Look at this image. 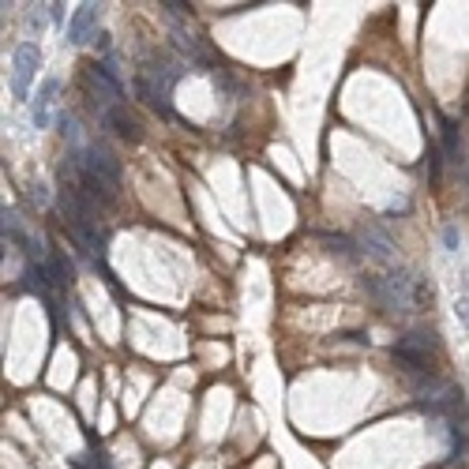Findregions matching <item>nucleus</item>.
Segmentation results:
<instances>
[{"instance_id": "nucleus-1", "label": "nucleus", "mask_w": 469, "mask_h": 469, "mask_svg": "<svg viewBox=\"0 0 469 469\" xmlns=\"http://www.w3.org/2000/svg\"><path fill=\"white\" fill-rule=\"evenodd\" d=\"M364 285H368V293L390 311H416L424 301L432 304V285H421L409 270H390V275L372 278Z\"/></svg>"}, {"instance_id": "nucleus-2", "label": "nucleus", "mask_w": 469, "mask_h": 469, "mask_svg": "<svg viewBox=\"0 0 469 469\" xmlns=\"http://www.w3.org/2000/svg\"><path fill=\"white\" fill-rule=\"evenodd\" d=\"M177 75H180V68H173V64L150 60L147 68H139V75H136V94L147 101L150 109H158L162 116H169V87H173Z\"/></svg>"}, {"instance_id": "nucleus-3", "label": "nucleus", "mask_w": 469, "mask_h": 469, "mask_svg": "<svg viewBox=\"0 0 469 469\" xmlns=\"http://www.w3.org/2000/svg\"><path fill=\"white\" fill-rule=\"evenodd\" d=\"M38 68H42V49H38L34 42H19L16 53H11V94L27 98Z\"/></svg>"}, {"instance_id": "nucleus-4", "label": "nucleus", "mask_w": 469, "mask_h": 469, "mask_svg": "<svg viewBox=\"0 0 469 469\" xmlns=\"http://www.w3.org/2000/svg\"><path fill=\"white\" fill-rule=\"evenodd\" d=\"M98 34V4H79L75 16L68 19V42L72 45H83L87 38Z\"/></svg>"}, {"instance_id": "nucleus-5", "label": "nucleus", "mask_w": 469, "mask_h": 469, "mask_svg": "<svg viewBox=\"0 0 469 469\" xmlns=\"http://www.w3.org/2000/svg\"><path fill=\"white\" fill-rule=\"evenodd\" d=\"M360 255H372V259H380V263H387V259L394 255V241H390L380 226H364V233H360Z\"/></svg>"}, {"instance_id": "nucleus-6", "label": "nucleus", "mask_w": 469, "mask_h": 469, "mask_svg": "<svg viewBox=\"0 0 469 469\" xmlns=\"http://www.w3.org/2000/svg\"><path fill=\"white\" fill-rule=\"evenodd\" d=\"M439 136H443V154H447L451 162H462V128L454 116H439Z\"/></svg>"}, {"instance_id": "nucleus-7", "label": "nucleus", "mask_w": 469, "mask_h": 469, "mask_svg": "<svg viewBox=\"0 0 469 469\" xmlns=\"http://www.w3.org/2000/svg\"><path fill=\"white\" fill-rule=\"evenodd\" d=\"M101 121H106V128H113V136H121V139H128V143H136V139H139V124H136L121 106L106 109V113H101Z\"/></svg>"}, {"instance_id": "nucleus-8", "label": "nucleus", "mask_w": 469, "mask_h": 469, "mask_svg": "<svg viewBox=\"0 0 469 469\" xmlns=\"http://www.w3.org/2000/svg\"><path fill=\"white\" fill-rule=\"evenodd\" d=\"M57 90H60L57 79L42 83V90H38V98H34V128H49V106H53Z\"/></svg>"}, {"instance_id": "nucleus-9", "label": "nucleus", "mask_w": 469, "mask_h": 469, "mask_svg": "<svg viewBox=\"0 0 469 469\" xmlns=\"http://www.w3.org/2000/svg\"><path fill=\"white\" fill-rule=\"evenodd\" d=\"M0 218H4V241H11V244H16V248H23V252H34V248H31L34 241L27 237V229L19 226V214L4 206V214H0Z\"/></svg>"}, {"instance_id": "nucleus-10", "label": "nucleus", "mask_w": 469, "mask_h": 469, "mask_svg": "<svg viewBox=\"0 0 469 469\" xmlns=\"http://www.w3.org/2000/svg\"><path fill=\"white\" fill-rule=\"evenodd\" d=\"M402 346L421 349V353H428V357H432L436 349H439V342H436V334H432V331H409L406 338H402Z\"/></svg>"}, {"instance_id": "nucleus-11", "label": "nucleus", "mask_w": 469, "mask_h": 469, "mask_svg": "<svg viewBox=\"0 0 469 469\" xmlns=\"http://www.w3.org/2000/svg\"><path fill=\"white\" fill-rule=\"evenodd\" d=\"M439 162H443V147L436 139H428V177H432V184H439Z\"/></svg>"}, {"instance_id": "nucleus-12", "label": "nucleus", "mask_w": 469, "mask_h": 469, "mask_svg": "<svg viewBox=\"0 0 469 469\" xmlns=\"http://www.w3.org/2000/svg\"><path fill=\"white\" fill-rule=\"evenodd\" d=\"M60 136L72 143V150H79V124H75V116H72V113H64V116H60Z\"/></svg>"}, {"instance_id": "nucleus-13", "label": "nucleus", "mask_w": 469, "mask_h": 469, "mask_svg": "<svg viewBox=\"0 0 469 469\" xmlns=\"http://www.w3.org/2000/svg\"><path fill=\"white\" fill-rule=\"evenodd\" d=\"M443 244H447V252H458V244H462L458 226H447V229H443Z\"/></svg>"}, {"instance_id": "nucleus-14", "label": "nucleus", "mask_w": 469, "mask_h": 469, "mask_svg": "<svg viewBox=\"0 0 469 469\" xmlns=\"http://www.w3.org/2000/svg\"><path fill=\"white\" fill-rule=\"evenodd\" d=\"M454 316H458L462 327H469V297H458V301H454Z\"/></svg>"}, {"instance_id": "nucleus-15", "label": "nucleus", "mask_w": 469, "mask_h": 469, "mask_svg": "<svg viewBox=\"0 0 469 469\" xmlns=\"http://www.w3.org/2000/svg\"><path fill=\"white\" fill-rule=\"evenodd\" d=\"M109 45H113V42H109V34H106V31H98V34H94V49H98V53H109Z\"/></svg>"}, {"instance_id": "nucleus-16", "label": "nucleus", "mask_w": 469, "mask_h": 469, "mask_svg": "<svg viewBox=\"0 0 469 469\" xmlns=\"http://www.w3.org/2000/svg\"><path fill=\"white\" fill-rule=\"evenodd\" d=\"M34 203H42V206L49 203V188L45 184H34Z\"/></svg>"}]
</instances>
